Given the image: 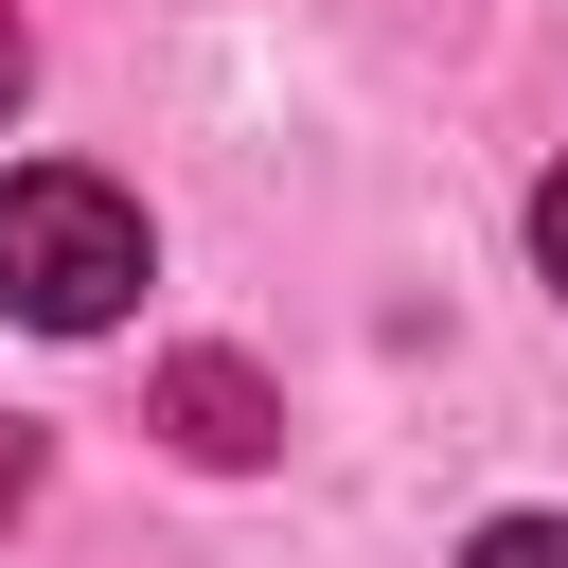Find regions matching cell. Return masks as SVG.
I'll return each mask as SVG.
<instances>
[{
    "label": "cell",
    "mask_w": 568,
    "mask_h": 568,
    "mask_svg": "<svg viewBox=\"0 0 568 568\" xmlns=\"http://www.w3.org/2000/svg\"><path fill=\"white\" fill-rule=\"evenodd\" d=\"M18 89H36V36H18V0H0V106H18Z\"/></svg>",
    "instance_id": "obj_6"
},
{
    "label": "cell",
    "mask_w": 568,
    "mask_h": 568,
    "mask_svg": "<svg viewBox=\"0 0 568 568\" xmlns=\"http://www.w3.org/2000/svg\"><path fill=\"white\" fill-rule=\"evenodd\" d=\"M160 426H178L195 462H266V444H284V390H266L248 355H178V373H160Z\"/></svg>",
    "instance_id": "obj_2"
},
{
    "label": "cell",
    "mask_w": 568,
    "mask_h": 568,
    "mask_svg": "<svg viewBox=\"0 0 568 568\" xmlns=\"http://www.w3.org/2000/svg\"><path fill=\"white\" fill-rule=\"evenodd\" d=\"M0 302L36 337H106L142 302V213L89 178V160H18L0 178Z\"/></svg>",
    "instance_id": "obj_1"
},
{
    "label": "cell",
    "mask_w": 568,
    "mask_h": 568,
    "mask_svg": "<svg viewBox=\"0 0 568 568\" xmlns=\"http://www.w3.org/2000/svg\"><path fill=\"white\" fill-rule=\"evenodd\" d=\"M18 515H36V426L0 408V532H18Z\"/></svg>",
    "instance_id": "obj_4"
},
{
    "label": "cell",
    "mask_w": 568,
    "mask_h": 568,
    "mask_svg": "<svg viewBox=\"0 0 568 568\" xmlns=\"http://www.w3.org/2000/svg\"><path fill=\"white\" fill-rule=\"evenodd\" d=\"M462 568H568V515H497V532H479Z\"/></svg>",
    "instance_id": "obj_3"
},
{
    "label": "cell",
    "mask_w": 568,
    "mask_h": 568,
    "mask_svg": "<svg viewBox=\"0 0 568 568\" xmlns=\"http://www.w3.org/2000/svg\"><path fill=\"white\" fill-rule=\"evenodd\" d=\"M532 266H550V284H568V160H550V178H532Z\"/></svg>",
    "instance_id": "obj_5"
}]
</instances>
